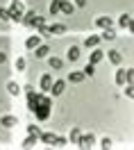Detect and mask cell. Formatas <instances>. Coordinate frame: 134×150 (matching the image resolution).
<instances>
[{
	"mask_svg": "<svg viewBox=\"0 0 134 150\" xmlns=\"http://www.w3.org/2000/svg\"><path fill=\"white\" fill-rule=\"evenodd\" d=\"M50 114H52V100H50L48 96H41L37 109H34V116H37L39 121H46V118H50Z\"/></svg>",
	"mask_w": 134,
	"mask_h": 150,
	"instance_id": "cell-1",
	"label": "cell"
},
{
	"mask_svg": "<svg viewBox=\"0 0 134 150\" xmlns=\"http://www.w3.org/2000/svg\"><path fill=\"white\" fill-rule=\"evenodd\" d=\"M20 23H23V25H28V28H39V25H43V23H46V18H43V16H39V14H34V11H28V14H23Z\"/></svg>",
	"mask_w": 134,
	"mask_h": 150,
	"instance_id": "cell-2",
	"label": "cell"
},
{
	"mask_svg": "<svg viewBox=\"0 0 134 150\" xmlns=\"http://www.w3.org/2000/svg\"><path fill=\"white\" fill-rule=\"evenodd\" d=\"M20 18H23V2L20 0H11L9 2V21L20 23Z\"/></svg>",
	"mask_w": 134,
	"mask_h": 150,
	"instance_id": "cell-3",
	"label": "cell"
},
{
	"mask_svg": "<svg viewBox=\"0 0 134 150\" xmlns=\"http://www.w3.org/2000/svg\"><path fill=\"white\" fill-rule=\"evenodd\" d=\"M93 143H96V137H93V134H80V141H77L80 148H91Z\"/></svg>",
	"mask_w": 134,
	"mask_h": 150,
	"instance_id": "cell-4",
	"label": "cell"
},
{
	"mask_svg": "<svg viewBox=\"0 0 134 150\" xmlns=\"http://www.w3.org/2000/svg\"><path fill=\"white\" fill-rule=\"evenodd\" d=\"M64 89H66V82H64V80H57V82H52V84H50L52 96H61V93H64Z\"/></svg>",
	"mask_w": 134,
	"mask_h": 150,
	"instance_id": "cell-5",
	"label": "cell"
},
{
	"mask_svg": "<svg viewBox=\"0 0 134 150\" xmlns=\"http://www.w3.org/2000/svg\"><path fill=\"white\" fill-rule=\"evenodd\" d=\"M0 125H2V127H16V125H18V118H16V116H2V118H0Z\"/></svg>",
	"mask_w": 134,
	"mask_h": 150,
	"instance_id": "cell-6",
	"label": "cell"
},
{
	"mask_svg": "<svg viewBox=\"0 0 134 150\" xmlns=\"http://www.w3.org/2000/svg\"><path fill=\"white\" fill-rule=\"evenodd\" d=\"M39 137H41V141L46 146H55V141H57V134H52V132H41Z\"/></svg>",
	"mask_w": 134,
	"mask_h": 150,
	"instance_id": "cell-7",
	"label": "cell"
},
{
	"mask_svg": "<svg viewBox=\"0 0 134 150\" xmlns=\"http://www.w3.org/2000/svg\"><path fill=\"white\" fill-rule=\"evenodd\" d=\"M59 11H64V14L71 16V14L75 11V5H73V2H66V0H59Z\"/></svg>",
	"mask_w": 134,
	"mask_h": 150,
	"instance_id": "cell-8",
	"label": "cell"
},
{
	"mask_svg": "<svg viewBox=\"0 0 134 150\" xmlns=\"http://www.w3.org/2000/svg\"><path fill=\"white\" fill-rule=\"evenodd\" d=\"M96 25L105 30V28H111V25H114V21L109 18V16H98V18H96Z\"/></svg>",
	"mask_w": 134,
	"mask_h": 150,
	"instance_id": "cell-9",
	"label": "cell"
},
{
	"mask_svg": "<svg viewBox=\"0 0 134 150\" xmlns=\"http://www.w3.org/2000/svg\"><path fill=\"white\" fill-rule=\"evenodd\" d=\"M34 55H37L39 59H43V57H48V55H50V46H41V43H39V46L34 48Z\"/></svg>",
	"mask_w": 134,
	"mask_h": 150,
	"instance_id": "cell-10",
	"label": "cell"
},
{
	"mask_svg": "<svg viewBox=\"0 0 134 150\" xmlns=\"http://www.w3.org/2000/svg\"><path fill=\"white\" fill-rule=\"evenodd\" d=\"M116 39V32L111 28H105L102 30V34H100V41H114Z\"/></svg>",
	"mask_w": 134,
	"mask_h": 150,
	"instance_id": "cell-11",
	"label": "cell"
},
{
	"mask_svg": "<svg viewBox=\"0 0 134 150\" xmlns=\"http://www.w3.org/2000/svg\"><path fill=\"white\" fill-rule=\"evenodd\" d=\"M84 77H86V75L82 73V71H73V73L68 75V80H71V82H75V84H80V82H84Z\"/></svg>",
	"mask_w": 134,
	"mask_h": 150,
	"instance_id": "cell-12",
	"label": "cell"
},
{
	"mask_svg": "<svg viewBox=\"0 0 134 150\" xmlns=\"http://www.w3.org/2000/svg\"><path fill=\"white\" fill-rule=\"evenodd\" d=\"M107 55H109V62H111V64H121V62H123V55H121L118 50H109Z\"/></svg>",
	"mask_w": 134,
	"mask_h": 150,
	"instance_id": "cell-13",
	"label": "cell"
},
{
	"mask_svg": "<svg viewBox=\"0 0 134 150\" xmlns=\"http://www.w3.org/2000/svg\"><path fill=\"white\" fill-rule=\"evenodd\" d=\"M50 84H52V75L46 73L41 77V89H43V91H50Z\"/></svg>",
	"mask_w": 134,
	"mask_h": 150,
	"instance_id": "cell-14",
	"label": "cell"
},
{
	"mask_svg": "<svg viewBox=\"0 0 134 150\" xmlns=\"http://www.w3.org/2000/svg\"><path fill=\"white\" fill-rule=\"evenodd\" d=\"M118 25H121V28H132L130 14H121V16H118Z\"/></svg>",
	"mask_w": 134,
	"mask_h": 150,
	"instance_id": "cell-15",
	"label": "cell"
},
{
	"mask_svg": "<svg viewBox=\"0 0 134 150\" xmlns=\"http://www.w3.org/2000/svg\"><path fill=\"white\" fill-rule=\"evenodd\" d=\"M39 43H41V37H37V34H34V37H28V41H25V48H30V50H32V48H37Z\"/></svg>",
	"mask_w": 134,
	"mask_h": 150,
	"instance_id": "cell-16",
	"label": "cell"
},
{
	"mask_svg": "<svg viewBox=\"0 0 134 150\" xmlns=\"http://www.w3.org/2000/svg\"><path fill=\"white\" fill-rule=\"evenodd\" d=\"M102 59H105V52L96 48V50L91 52V64H98V62H102Z\"/></svg>",
	"mask_w": 134,
	"mask_h": 150,
	"instance_id": "cell-17",
	"label": "cell"
},
{
	"mask_svg": "<svg viewBox=\"0 0 134 150\" xmlns=\"http://www.w3.org/2000/svg\"><path fill=\"white\" fill-rule=\"evenodd\" d=\"M98 43H100V37H93V34H91V37L84 39V46H86V48H96Z\"/></svg>",
	"mask_w": 134,
	"mask_h": 150,
	"instance_id": "cell-18",
	"label": "cell"
},
{
	"mask_svg": "<svg viewBox=\"0 0 134 150\" xmlns=\"http://www.w3.org/2000/svg\"><path fill=\"white\" fill-rule=\"evenodd\" d=\"M37 146V134H28V139L23 141V148H34Z\"/></svg>",
	"mask_w": 134,
	"mask_h": 150,
	"instance_id": "cell-19",
	"label": "cell"
},
{
	"mask_svg": "<svg viewBox=\"0 0 134 150\" xmlns=\"http://www.w3.org/2000/svg\"><path fill=\"white\" fill-rule=\"evenodd\" d=\"M68 59H71V62L80 59V48H77V46H71V48H68Z\"/></svg>",
	"mask_w": 134,
	"mask_h": 150,
	"instance_id": "cell-20",
	"label": "cell"
},
{
	"mask_svg": "<svg viewBox=\"0 0 134 150\" xmlns=\"http://www.w3.org/2000/svg\"><path fill=\"white\" fill-rule=\"evenodd\" d=\"M48 64H50V68H55V71H59V68L64 66V62H61L59 57H50V59H48Z\"/></svg>",
	"mask_w": 134,
	"mask_h": 150,
	"instance_id": "cell-21",
	"label": "cell"
},
{
	"mask_svg": "<svg viewBox=\"0 0 134 150\" xmlns=\"http://www.w3.org/2000/svg\"><path fill=\"white\" fill-rule=\"evenodd\" d=\"M50 32H52V34H64V32H66V25L55 23V25H50Z\"/></svg>",
	"mask_w": 134,
	"mask_h": 150,
	"instance_id": "cell-22",
	"label": "cell"
},
{
	"mask_svg": "<svg viewBox=\"0 0 134 150\" xmlns=\"http://www.w3.org/2000/svg\"><path fill=\"white\" fill-rule=\"evenodd\" d=\"M7 91H9L11 96H18L20 93V86L16 84V82H7Z\"/></svg>",
	"mask_w": 134,
	"mask_h": 150,
	"instance_id": "cell-23",
	"label": "cell"
},
{
	"mask_svg": "<svg viewBox=\"0 0 134 150\" xmlns=\"http://www.w3.org/2000/svg\"><path fill=\"white\" fill-rule=\"evenodd\" d=\"M116 84H118V86H123V84H125V68L116 71Z\"/></svg>",
	"mask_w": 134,
	"mask_h": 150,
	"instance_id": "cell-24",
	"label": "cell"
},
{
	"mask_svg": "<svg viewBox=\"0 0 134 150\" xmlns=\"http://www.w3.org/2000/svg\"><path fill=\"white\" fill-rule=\"evenodd\" d=\"M59 14V0H52L50 2V16H57Z\"/></svg>",
	"mask_w": 134,
	"mask_h": 150,
	"instance_id": "cell-25",
	"label": "cell"
},
{
	"mask_svg": "<svg viewBox=\"0 0 134 150\" xmlns=\"http://www.w3.org/2000/svg\"><path fill=\"white\" fill-rule=\"evenodd\" d=\"M82 73H84V75H93V73H96V64H91V62H89V64L84 66V71H82Z\"/></svg>",
	"mask_w": 134,
	"mask_h": 150,
	"instance_id": "cell-26",
	"label": "cell"
},
{
	"mask_svg": "<svg viewBox=\"0 0 134 150\" xmlns=\"http://www.w3.org/2000/svg\"><path fill=\"white\" fill-rule=\"evenodd\" d=\"M71 141L77 146V141H80V130H77V127H73V130H71Z\"/></svg>",
	"mask_w": 134,
	"mask_h": 150,
	"instance_id": "cell-27",
	"label": "cell"
},
{
	"mask_svg": "<svg viewBox=\"0 0 134 150\" xmlns=\"http://www.w3.org/2000/svg\"><path fill=\"white\" fill-rule=\"evenodd\" d=\"M39 32H41V34H43V37H50V34H52V32H50V28H48V25H46V23H43V25H39Z\"/></svg>",
	"mask_w": 134,
	"mask_h": 150,
	"instance_id": "cell-28",
	"label": "cell"
},
{
	"mask_svg": "<svg viewBox=\"0 0 134 150\" xmlns=\"http://www.w3.org/2000/svg\"><path fill=\"white\" fill-rule=\"evenodd\" d=\"M25 66H28V62H25L23 57H18V59H16V71H25Z\"/></svg>",
	"mask_w": 134,
	"mask_h": 150,
	"instance_id": "cell-29",
	"label": "cell"
},
{
	"mask_svg": "<svg viewBox=\"0 0 134 150\" xmlns=\"http://www.w3.org/2000/svg\"><path fill=\"white\" fill-rule=\"evenodd\" d=\"M28 134H41V130H39V125H34V123H32V125H28Z\"/></svg>",
	"mask_w": 134,
	"mask_h": 150,
	"instance_id": "cell-30",
	"label": "cell"
},
{
	"mask_svg": "<svg viewBox=\"0 0 134 150\" xmlns=\"http://www.w3.org/2000/svg\"><path fill=\"white\" fill-rule=\"evenodd\" d=\"M0 18H2V21H9V9L0 7Z\"/></svg>",
	"mask_w": 134,
	"mask_h": 150,
	"instance_id": "cell-31",
	"label": "cell"
},
{
	"mask_svg": "<svg viewBox=\"0 0 134 150\" xmlns=\"http://www.w3.org/2000/svg\"><path fill=\"white\" fill-rule=\"evenodd\" d=\"M100 146H102L105 150H109V148H111V139H107V137H105V139L100 141Z\"/></svg>",
	"mask_w": 134,
	"mask_h": 150,
	"instance_id": "cell-32",
	"label": "cell"
},
{
	"mask_svg": "<svg viewBox=\"0 0 134 150\" xmlns=\"http://www.w3.org/2000/svg\"><path fill=\"white\" fill-rule=\"evenodd\" d=\"M125 96H127V98H132V96H134V86H132V84L125 86Z\"/></svg>",
	"mask_w": 134,
	"mask_h": 150,
	"instance_id": "cell-33",
	"label": "cell"
},
{
	"mask_svg": "<svg viewBox=\"0 0 134 150\" xmlns=\"http://www.w3.org/2000/svg\"><path fill=\"white\" fill-rule=\"evenodd\" d=\"M55 146H66V139H64V137H57V141H55Z\"/></svg>",
	"mask_w": 134,
	"mask_h": 150,
	"instance_id": "cell-34",
	"label": "cell"
},
{
	"mask_svg": "<svg viewBox=\"0 0 134 150\" xmlns=\"http://www.w3.org/2000/svg\"><path fill=\"white\" fill-rule=\"evenodd\" d=\"M75 5L77 7H86V0H75Z\"/></svg>",
	"mask_w": 134,
	"mask_h": 150,
	"instance_id": "cell-35",
	"label": "cell"
},
{
	"mask_svg": "<svg viewBox=\"0 0 134 150\" xmlns=\"http://www.w3.org/2000/svg\"><path fill=\"white\" fill-rule=\"evenodd\" d=\"M5 59H7V55H5V52H0V64H5Z\"/></svg>",
	"mask_w": 134,
	"mask_h": 150,
	"instance_id": "cell-36",
	"label": "cell"
}]
</instances>
